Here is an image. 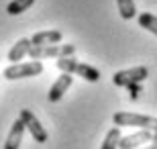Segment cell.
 Masks as SVG:
<instances>
[{
    "label": "cell",
    "instance_id": "12",
    "mask_svg": "<svg viewBox=\"0 0 157 149\" xmlns=\"http://www.w3.org/2000/svg\"><path fill=\"white\" fill-rule=\"evenodd\" d=\"M121 127H112L110 131L106 133L104 141H102V147L100 149H118V141H121Z\"/></svg>",
    "mask_w": 157,
    "mask_h": 149
},
{
    "label": "cell",
    "instance_id": "15",
    "mask_svg": "<svg viewBox=\"0 0 157 149\" xmlns=\"http://www.w3.org/2000/svg\"><path fill=\"white\" fill-rule=\"evenodd\" d=\"M118 4V12L124 21H131L137 14V8H135V0H117Z\"/></svg>",
    "mask_w": 157,
    "mask_h": 149
},
{
    "label": "cell",
    "instance_id": "3",
    "mask_svg": "<svg viewBox=\"0 0 157 149\" xmlns=\"http://www.w3.org/2000/svg\"><path fill=\"white\" fill-rule=\"evenodd\" d=\"M43 72V63L41 59H33V61H27V63H12L2 72L6 80H21V78H33V76H39Z\"/></svg>",
    "mask_w": 157,
    "mask_h": 149
},
{
    "label": "cell",
    "instance_id": "11",
    "mask_svg": "<svg viewBox=\"0 0 157 149\" xmlns=\"http://www.w3.org/2000/svg\"><path fill=\"white\" fill-rule=\"evenodd\" d=\"M31 47H33V43H31V39H18L14 45H12V49L8 51V59H10L12 63H18L21 59L25 57V55H29Z\"/></svg>",
    "mask_w": 157,
    "mask_h": 149
},
{
    "label": "cell",
    "instance_id": "2",
    "mask_svg": "<svg viewBox=\"0 0 157 149\" xmlns=\"http://www.w3.org/2000/svg\"><path fill=\"white\" fill-rule=\"evenodd\" d=\"M112 123L117 127H137V129H145V131L157 133V119L147 115H137V112H114Z\"/></svg>",
    "mask_w": 157,
    "mask_h": 149
},
{
    "label": "cell",
    "instance_id": "16",
    "mask_svg": "<svg viewBox=\"0 0 157 149\" xmlns=\"http://www.w3.org/2000/svg\"><path fill=\"white\" fill-rule=\"evenodd\" d=\"M128 92H131V100H137L139 98V92H141V84H131Z\"/></svg>",
    "mask_w": 157,
    "mask_h": 149
},
{
    "label": "cell",
    "instance_id": "10",
    "mask_svg": "<svg viewBox=\"0 0 157 149\" xmlns=\"http://www.w3.org/2000/svg\"><path fill=\"white\" fill-rule=\"evenodd\" d=\"M63 39L61 31H41V33H35L31 37V43L33 47H43V45H59Z\"/></svg>",
    "mask_w": 157,
    "mask_h": 149
},
{
    "label": "cell",
    "instance_id": "4",
    "mask_svg": "<svg viewBox=\"0 0 157 149\" xmlns=\"http://www.w3.org/2000/svg\"><path fill=\"white\" fill-rule=\"evenodd\" d=\"M76 53V47L70 43L63 45H43V47H31L29 57L31 59H45V57H70Z\"/></svg>",
    "mask_w": 157,
    "mask_h": 149
},
{
    "label": "cell",
    "instance_id": "1",
    "mask_svg": "<svg viewBox=\"0 0 157 149\" xmlns=\"http://www.w3.org/2000/svg\"><path fill=\"white\" fill-rule=\"evenodd\" d=\"M57 68L65 74H74V76H80L84 78L86 82H100V72L88 63H80L74 59V55L70 57H59L57 59Z\"/></svg>",
    "mask_w": 157,
    "mask_h": 149
},
{
    "label": "cell",
    "instance_id": "17",
    "mask_svg": "<svg viewBox=\"0 0 157 149\" xmlns=\"http://www.w3.org/2000/svg\"><path fill=\"white\" fill-rule=\"evenodd\" d=\"M141 149H157V145L151 143V145H147V147H141Z\"/></svg>",
    "mask_w": 157,
    "mask_h": 149
},
{
    "label": "cell",
    "instance_id": "14",
    "mask_svg": "<svg viewBox=\"0 0 157 149\" xmlns=\"http://www.w3.org/2000/svg\"><path fill=\"white\" fill-rule=\"evenodd\" d=\"M33 4H35V0H12L10 4L6 6V12H8L10 17H17V14H21V12L29 10Z\"/></svg>",
    "mask_w": 157,
    "mask_h": 149
},
{
    "label": "cell",
    "instance_id": "7",
    "mask_svg": "<svg viewBox=\"0 0 157 149\" xmlns=\"http://www.w3.org/2000/svg\"><path fill=\"white\" fill-rule=\"evenodd\" d=\"M71 82H74V74H65V72H61V76H59L57 80L53 82V86L49 88V94H47L49 102H59V100L63 98V94L70 90Z\"/></svg>",
    "mask_w": 157,
    "mask_h": 149
},
{
    "label": "cell",
    "instance_id": "6",
    "mask_svg": "<svg viewBox=\"0 0 157 149\" xmlns=\"http://www.w3.org/2000/svg\"><path fill=\"white\" fill-rule=\"evenodd\" d=\"M18 119H23L25 127H27V131L31 133V137L35 139L37 143H45L47 139H49V135H47V131L43 129V125L39 123V119H37V116L33 115L29 108H23V110H21Z\"/></svg>",
    "mask_w": 157,
    "mask_h": 149
},
{
    "label": "cell",
    "instance_id": "5",
    "mask_svg": "<svg viewBox=\"0 0 157 149\" xmlns=\"http://www.w3.org/2000/svg\"><path fill=\"white\" fill-rule=\"evenodd\" d=\"M147 76H149V69L145 65H137V68L117 72V74L112 76V82H114V86L128 88L131 84H141L143 80H147Z\"/></svg>",
    "mask_w": 157,
    "mask_h": 149
},
{
    "label": "cell",
    "instance_id": "8",
    "mask_svg": "<svg viewBox=\"0 0 157 149\" xmlns=\"http://www.w3.org/2000/svg\"><path fill=\"white\" fill-rule=\"evenodd\" d=\"M147 141H153V131L141 129V131L133 133V135L121 137V141H118V149H139L141 145L147 143Z\"/></svg>",
    "mask_w": 157,
    "mask_h": 149
},
{
    "label": "cell",
    "instance_id": "18",
    "mask_svg": "<svg viewBox=\"0 0 157 149\" xmlns=\"http://www.w3.org/2000/svg\"><path fill=\"white\" fill-rule=\"evenodd\" d=\"M151 143H155V145H157V133H153V141H151Z\"/></svg>",
    "mask_w": 157,
    "mask_h": 149
},
{
    "label": "cell",
    "instance_id": "13",
    "mask_svg": "<svg viewBox=\"0 0 157 149\" xmlns=\"http://www.w3.org/2000/svg\"><path fill=\"white\" fill-rule=\"evenodd\" d=\"M137 21H139V27H143L145 31H149V33H153L157 37V17L155 14H151V12H141Z\"/></svg>",
    "mask_w": 157,
    "mask_h": 149
},
{
    "label": "cell",
    "instance_id": "9",
    "mask_svg": "<svg viewBox=\"0 0 157 149\" xmlns=\"http://www.w3.org/2000/svg\"><path fill=\"white\" fill-rule=\"evenodd\" d=\"M27 131V127H25L23 119H17L12 123L10 127V133H8V137L4 141V149H18L21 147V141H23V135Z\"/></svg>",
    "mask_w": 157,
    "mask_h": 149
}]
</instances>
